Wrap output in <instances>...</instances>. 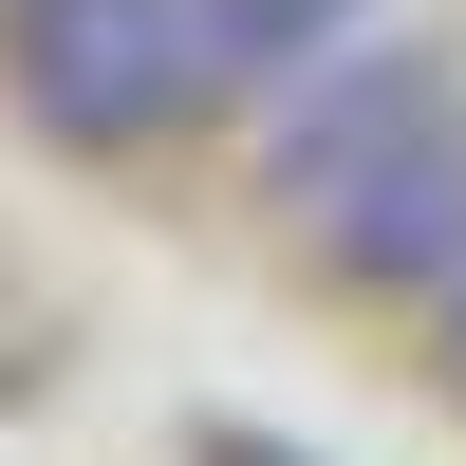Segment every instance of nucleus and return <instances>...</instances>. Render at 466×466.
<instances>
[{
    "label": "nucleus",
    "mask_w": 466,
    "mask_h": 466,
    "mask_svg": "<svg viewBox=\"0 0 466 466\" xmlns=\"http://www.w3.org/2000/svg\"><path fill=\"white\" fill-rule=\"evenodd\" d=\"M448 373H466V280H448Z\"/></svg>",
    "instance_id": "nucleus-6"
},
{
    "label": "nucleus",
    "mask_w": 466,
    "mask_h": 466,
    "mask_svg": "<svg viewBox=\"0 0 466 466\" xmlns=\"http://www.w3.org/2000/svg\"><path fill=\"white\" fill-rule=\"evenodd\" d=\"M0 56H19L56 149H149L187 94H224V19L206 0H19Z\"/></svg>",
    "instance_id": "nucleus-1"
},
{
    "label": "nucleus",
    "mask_w": 466,
    "mask_h": 466,
    "mask_svg": "<svg viewBox=\"0 0 466 466\" xmlns=\"http://www.w3.org/2000/svg\"><path fill=\"white\" fill-rule=\"evenodd\" d=\"M206 19H224V75L280 94V75H318L336 37H373V0H206Z\"/></svg>",
    "instance_id": "nucleus-4"
},
{
    "label": "nucleus",
    "mask_w": 466,
    "mask_h": 466,
    "mask_svg": "<svg viewBox=\"0 0 466 466\" xmlns=\"http://www.w3.org/2000/svg\"><path fill=\"white\" fill-rule=\"evenodd\" d=\"M206 466H299V448H243V430H206Z\"/></svg>",
    "instance_id": "nucleus-5"
},
{
    "label": "nucleus",
    "mask_w": 466,
    "mask_h": 466,
    "mask_svg": "<svg viewBox=\"0 0 466 466\" xmlns=\"http://www.w3.org/2000/svg\"><path fill=\"white\" fill-rule=\"evenodd\" d=\"M318 243H336V280H430V299H448V280H466V131H430L355 224H318Z\"/></svg>",
    "instance_id": "nucleus-3"
},
{
    "label": "nucleus",
    "mask_w": 466,
    "mask_h": 466,
    "mask_svg": "<svg viewBox=\"0 0 466 466\" xmlns=\"http://www.w3.org/2000/svg\"><path fill=\"white\" fill-rule=\"evenodd\" d=\"M430 131H466V94H448L430 37H336L318 75H280V94H261V187H280L299 224H355Z\"/></svg>",
    "instance_id": "nucleus-2"
}]
</instances>
